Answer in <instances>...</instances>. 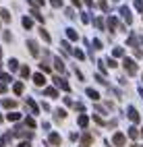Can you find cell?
I'll return each mask as SVG.
<instances>
[{
    "mask_svg": "<svg viewBox=\"0 0 143 147\" xmlns=\"http://www.w3.org/2000/svg\"><path fill=\"white\" fill-rule=\"evenodd\" d=\"M125 66H127V71H129V73H135V71H137V66L133 64V60H127V62H125Z\"/></svg>",
    "mask_w": 143,
    "mask_h": 147,
    "instance_id": "cell-1",
    "label": "cell"
},
{
    "mask_svg": "<svg viewBox=\"0 0 143 147\" xmlns=\"http://www.w3.org/2000/svg\"><path fill=\"white\" fill-rule=\"evenodd\" d=\"M114 143H116V145H122V143H125V137H122V135H116V137H114Z\"/></svg>",
    "mask_w": 143,
    "mask_h": 147,
    "instance_id": "cell-2",
    "label": "cell"
}]
</instances>
